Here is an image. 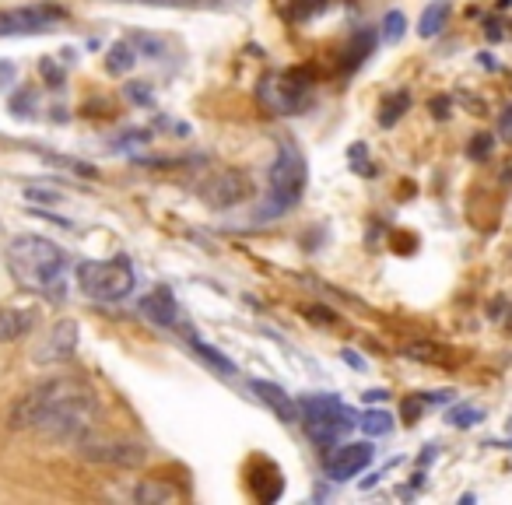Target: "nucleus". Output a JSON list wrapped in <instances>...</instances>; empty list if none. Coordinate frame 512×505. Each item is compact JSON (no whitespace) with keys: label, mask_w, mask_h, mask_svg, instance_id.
<instances>
[{"label":"nucleus","mask_w":512,"mask_h":505,"mask_svg":"<svg viewBox=\"0 0 512 505\" xmlns=\"http://www.w3.org/2000/svg\"><path fill=\"white\" fill-rule=\"evenodd\" d=\"M102 404L92 383L81 376H53L32 386L11 411V428L18 432H39L50 439L85 442V435L99 425Z\"/></svg>","instance_id":"nucleus-1"},{"label":"nucleus","mask_w":512,"mask_h":505,"mask_svg":"<svg viewBox=\"0 0 512 505\" xmlns=\"http://www.w3.org/2000/svg\"><path fill=\"white\" fill-rule=\"evenodd\" d=\"M8 271L18 281V288L36 292L43 299H64L67 295V271H71V257L57 242L43 239V235H18L8 246Z\"/></svg>","instance_id":"nucleus-2"},{"label":"nucleus","mask_w":512,"mask_h":505,"mask_svg":"<svg viewBox=\"0 0 512 505\" xmlns=\"http://www.w3.org/2000/svg\"><path fill=\"white\" fill-rule=\"evenodd\" d=\"M306 190V158L295 144H281L278 158L271 165V197H267L260 218H281L302 200Z\"/></svg>","instance_id":"nucleus-3"},{"label":"nucleus","mask_w":512,"mask_h":505,"mask_svg":"<svg viewBox=\"0 0 512 505\" xmlns=\"http://www.w3.org/2000/svg\"><path fill=\"white\" fill-rule=\"evenodd\" d=\"M78 288L95 302H120L134 292V271L127 260H85L74 267Z\"/></svg>","instance_id":"nucleus-4"},{"label":"nucleus","mask_w":512,"mask_h":505,"mask_svg":"<svg viewBox=\"0 0 512 505\" xmlns=\"http://www.w3.org/2000/svg\"><path fill=\"white\" fill-rule=\"evenodd\" d=\"M299 407L309 414V439L320 446H337L355 428V414L341 404V397L313 393V397H302Z\"/></svg>","instance_id":"nucleus-5"},{"label":"nucleus","mask_w":512,"mask_h":505,"mask_svg":"<svg viewBox=\"0 0 512 505\" xmlns=\"http://www.w3.org/2000/svg\"><path fill=\"white\" fill-rule=\"evenodd\" d=\"M67 22L64 4L53 0H36V4H22V8L0 11V39L11 36H39V32H53L57 25Z\"/></svg>","instance_id":"nucleus-6"},{"label":"nucleus","mask_w":512,"mask_h":505,"mask_svg":"<svg viewBox=\"0 0 512 505\" xmlns=\"http://www.w3.org/2000/svg\"><path fill=\"white\" fill-rule=\"evenodd\" d=\"M81 456L88 463H106V467H141L148 460V446L141 442H81Z\"/></svg>","instance_id":"nucleus-7"},{"label":"nucleus","mask_w":512,"mask_h":505,"mask_svg":"<svg viewBox=\"0 0 512 505\" xmlns=\"http://www.w3.org/2000/svg\"><path fill=\"white\" fill-rule=\"evenodd\" d=\"M200 193H204V200L211 207H232L249 197V179L242 176V172L228 169V172H218L214 179H207Z\"/></svg>","instance_id":"nucleus-8"},{"label":"nucleus","mask_w":512,"mask_h":505,"mask_svg":"<svg viewBox=\"0 0 512 505\" xmlns=\"http://www.w3.org/2000/svg\"><path fill=\"white\" fill-rule=\"evenodd\" d=\"M369 463H372L369 442H351V446H341L327 460V477L330 481H348V477H355L358 470H365Z\"/></svg>","instance_id":"nucleus-9"},{"label":"nucleus","mask_w":512,"mask_h":505,"mask_svg":"<svg viewBox=\"0 0 512 505\" xmlns=\"http://www.w3.org/2000/svg\"><path fill=\"white\" fill-rule=\"evenodd\" d=\"M253 393H256L260 400H264V404L271 407V411L278 414L281 421H288V425H292V421H299V414H302L299 400L288 397V393L281 390V386L267 383V379H253Z\"/></svg>","instance_id":"nucleus-10"},{"label":"nucleus","mask_w":512,"mask_h":505,"mask_svg":"<svg viewBox=\"0 0 512 505\" xmlns=\"http://www.w3.org/2000/svg\"><path fill=\"white\" fill-rule=\"evenodd\" d=\"M39 323L36 309H25V306H8L0 309V344L4 341H22L25 334H32Z\"/></svg>","instance_id":"nucleus-11"},{"label":"nucleus","mask_w":512,"mask_h":505,"mask_svg":"<svg viewBox=\"0 0 512 505\" xmlns=\"http://www.w3.org/2000/svg\"><path fill=\"white\" fill-rule=\"evenodd\" d=\"M141 309H144V316H148V320L158 323V327H176V323H179V306H176V299L165 292V288L151 292L148 299L141 302Z\"/></svg>","instance_id":"nucleus-12"},{"label":"nucleus","mask_w":512,"mask_h":505,"mask_svg":"<svg viewBox=\"0 0 512 505\" xmlns=\"http://www.w3.org/2000/svg\"><path fill=\"white\" fill-rule=\"evenodd\" d=\"M78 348V323L74 320H60L50 334V348L43 351V362H57V358H67L71 351Z\"/></svg>","instance_id":"nucleus-13"},{"label":"nucleus","mask_w":512,"mask_h":505,"mask_svg":"<svg viewBox=\"0 0 512 505\" xmlns=\"http://www.w3.org/2000/svg\"><path fill=\"white\" fill-rule=\"evenodd\" d=\"M407 358H414V362H425V365H446L449 362V351L442 348V344H432V341H407L404 348Z\"/></svg>","instance_id":"nucleus-14"},{"label":"nucleus","mask_w":512,"mask_h":505,"mask_svg":"<svg viewBox=\"0 0 512 505\" xmlns=\"http://www.w3.org/2000/svg\"><path fill=\"white\" fill-rule=\"evenodd\" d=\"M446 18H449V4L446 0H435V4H428L425 8V15H421L418 32L421 36H439L442 25H446Z\"/></svg>","instance_id":"nucleus-15"},{"label":"nucleus","mask_w":512,"mask_h":505,"mask_svg":"<svg viewBox=\"0 0 512 505\" xmlns=\"http://www.w3.org/2000/svg\"><path fill=\"white\" fill-rule=\"evenodd\" d=\"M190 348L197 351V355L204 358V362L211 365L214 372H221V376H235L232 358H225V355H221V351H214L211 344H204V341H197V337H190Z\"/></svg>","instance_id":"nucleus-16"},{"label":"nucleus","mask_w":512,"mask_h":505,"mask_svg":"<svg viewBox=\"0 0 512 505\" xmlns=\"http://www.w3.org/2000/svg\"><path fill=\"white\" fill-rule=\"evenodd\" d=\"M134 64H137V57H134V50H130L127 43H116L113 50H109V71H113V74H127Z\"/></svg>","instance_id":"nucleus-17"},{"label":"nucleus","mask_w":512,"mask_h":505,"mask_svg":"<svg viewBox=\"0 0 512 505\" xmlns=\"http://www.w3.org/2000/svg\"><path fill=\"white\" fill-rule=\"evenodd\" d=\"M362 428H365L369 435H386V432L393 428V418H390L386 411H369V414L362 418Z\"/></svg>","instance_id":"nucleus-18"},{"label":"nucleus","mask_w":512,"mask_h":505,"mask_svg":"<svg viewBox=\"0 0 512 505\" xmlns=\"http://www.w3.org/2000/svg\"><path fill=\"white\" fill-rule=\"evenodd\" d=\"M134 498H141V502H162V498H172V488H155V484H141V488L134 491Z\"/></svg>","instance_id":"nucleus-19"},{"label":"nucleus","mask_w":512,"mask_h":505,"mask_svg":"<svg viewBox=\"0 0 512 505\" xmlns=\"http://www.w3.org/2000/svg\"><path fill=\"white\" fill-rule=\"evenodd\" d=\"M137 4H151V8H197L204 0H137Z\"/></svg>","instance_id":"nucleus-20"},{"label":"nucleus","mask_w":512,"mask_h":505,"mask_svg":"<svg viewBox=\"0 0 512 505\" xmlns=\"http://www.w3.org/2000/svg\"><path fill=\"white\" fill-rule=\"evenodd\" d=\"M400 32H404V15L390 11V15H386V39H400Z\"/></svg>","instance_id":"nucleus-21"},{"label":"nucleus","mask_w":512,"mask_h":505,"mask_svg":"<svg viewBox=\"0 0 512 505\" xmlns=\"http://www.w3.org/2000/svg\"><path fill=\"white\" fill-rule=\"evenodd\" d=\"M491 155V137L481 134L474 137V144H470V158H488Z\"/></svg>","instance_id":"nucleus-22"},{"label":"nucleus","mask_w":512,"mask_h":505,"mask_svg":"<svg viewBox=\"0 0 512 505\" xmlns=\"http://www.w3.org/2000/svg\"><path fill=\"white\" fill-rule=\"evenodd\" d=\"M449 418L456 421L460 428H467V425H474V418H477V411H470V407H460V411H453Z\"/></svg>","instance_id":"nucleus-23"},{"label":"nucleus","mask_w":512,"mask_h":505,"mask_svg":"<svg viewBox=\"0 0 512 505\" xmlns=\"http://www.w3.org/2000/svg\"><path fill=\"white\" fill-rule=\"evenodd\" d=\"M498 130H502V137H505V141H512V106L502 113V120H498Z\"/></svg>","instance_id":"nucleus-24"},{"label":"nucleus","mask_w":512,"mask_h":505,"mask_svg":"<svg viewBox=\"0 0 512 505\" xmlns=\"http://www.w3.org/2000/svg\"><path fill=\"white\" fill-rule=\"evenodd\" d=\"M386 397V390H372V393H365V400H383Z\"/></svg>","instance_id":"nucleus-25"}]
</instances>
